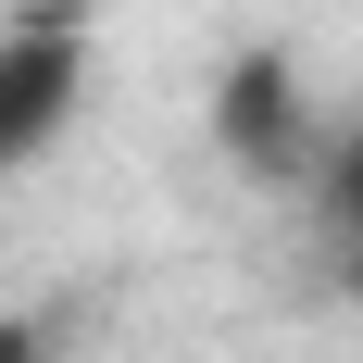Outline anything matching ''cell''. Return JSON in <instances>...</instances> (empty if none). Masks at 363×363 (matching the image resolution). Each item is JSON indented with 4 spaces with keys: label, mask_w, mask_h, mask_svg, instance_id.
Returning <instances> with one entry per match:
<instances>
[{
    "label": "cell",
    "mask_w": 363,
    "mask_h": 363,
    "mask_svg": "<svg viewBox=\"0 0 363 363\" xmlns=\"http://www.w3.org/2000/svg\"><path fill=\"white\" fill-rule=\"evenodd\" d=\"M75 101H88V26H75V0H38L26 26H0V176L50 163Z\"/></svg>",
    "instance_id": "1"
},
{
    "label": "cell",
    "mask_w": 363,
    "mask_h": 363,
    "mask_svg": "<svg viewBox=\"0 0 363 363\" xmlns=\"http://www.w3.org/2000/svg\"><path fill=\"white\" fill-rule=\"evenodd\" d=\"M213 138L238 150L251 176H301V163H313V101H301L289 50H238V63H225V88H213Z\"/></svg>",
    "instance_id": "2"
},
{
    "label": "cell",
    "mask_w": 363,
    "mask_h": 363,
    "mask_svg": "<svg viewBox=\"0 0 363 363\" xmlns=\"http://www.w3.org/2000/svg\"><path fill=\"white\" fill-rule=\"evenodd\" d=\"M313 176H326V225H338V238L363 251V125H351V138L326 150V163H313Z\"/></svg>",
    "instance_id": "3"
},
{
    "label": "cell",
    "mask_w": 363,
    "mask_h": 363,
    "mask_svg": "<svg viewBox=\"0 0 363 363\" xmlns=\"http://www.w3.org/2000/svg\"><path fill=\"white\" fill-rule=\"evenodd\" d=\"M0 363H50V338H38L26 313H0Z\"/></svg>",
    "instance_id": "4"
}]
</instances>
